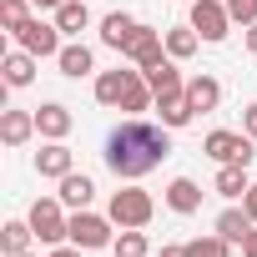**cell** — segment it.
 <instances>
[{
    "mask_svg": "<svg viewBox=\"0 0 257 257\" xmlns=\"http://www.w3.org/2000/svg\"><path fill=\"white\" fill-rule=\"evenodd\" d=\"M51 257H81V247H76V242H71V247L61 242V247H51Z\"/></svg>",
    "mask_w": 257,
    "mask_h": 257,
    "instance_id": "cell-32",
    "label": "cell"
},
{
    "mask_svg": "<svg viewBox=\"0 0 257 257\" xmlns=\"http://www.w3.org/2000/svg\"><path fill=\"white\" fill-rule=\"evenodd\" d=\"M147 76V86L157 91V96H177V91H187V81H182V71L172 66V56L162 61V66H152V71H142Z\"/></svg>",
    "mask_w": 257,
    "mask_h": 257,
    "instance_id": "cell-19",
    "label": "cell"
},
{
    "mask_svg": "<svg viewBox=\"0 0 257 257\" xmlns=\"http://www.w3.org/2000/svg\"><path fill=\"white\" fill-rule=\"evenodd\" d=\"M56 26H61V36H81V31L91 26L86 0H66V6H56Z\"/></svg>",
    "mask_w": 257,
    "mask_h": 257,
    "instance_id": "cell-24",
    "label": "cell"
},
{
    "mask_svg": "<svg viewBox=\"0 0 257 257\" xmlns=\"http://www.w3.org/2000/svg\"><path fill=\"white\" fill-rule=\"evenodd\" d=\"M252 227H257V222H252V212H247V207H227V212L217 217V232H222L227 242H247V237H252Z\"/></svg>",
    "mask_w": 257,
    "mask_h": 257,
    "instance_id": "cell-21",
    "label": "cell"
},
{
    "mask_svg": "<svg viewBox=\"0 0 257 257\" xmlns=\"http://www.w3.org/2000/svg\"><path fill=\"white\" fill-rule=\"evenodd\" d=\"M172 152V137L167 126H152V121H121L116 132L106 137V167L121 177V182H137L147 177L152 167H162V157Z\"/></svg>",
    "mask_w": 257,
    "mask_h": 257,
    "instance_id": "cell-1",
    "label": "cell"
},
{
    "mask_svg": "<svg viewBox=\"0 0 257 257\" xmlns=\"http://www.w3.org/2000/svg\"><path fill=\"white\" fill-rule=\"evenodd\" d=\"M71 242H76L81 252H101V247H111V242H116L111 217H96V212H71Z\"/></svg>",
    "mask_w": 257,
    "mask_h": 257,
    "instance_id": "cell-6",
    "label": "cell"
},
{
    "mask_svg": "<svg viewBox=\"0 0 257 257\" xmlns=\"http://www.w3.org/2000/svg\"><path fill=\"white\" fill-rule=\"evenodd\" d=\"M242 132H247V137H252V142H257V101H252V106H247V111H242Z\"/></svg>",
    "mask_w": 257,
    "mask_h": 257,
    "instance_id": "cell-30",
    "label": "cell"
},
{
    "mask_svg": "<svg viewBox=\"0 0 257 257\" xmlns=\"http://www.w3.org/2000/svg\"><path fill=\"white\" fill-rule=\"evenodd\" d=\"M157 111H162V126L167 132H182V126H192V101H187V91H177V96H157Z\"/></svg>",
    "mask_w": 257,
    "mask_h": 257,
    "instance_id": "cell-15",
    "label": "cell"
},
{
    "mask_svg": "<svg viewBox=\"0 0 257 257\" xmlns=\"http://www.w3.org/2000/svg\"><path fill=\"white\" fill-rule=\"evenodd\" d=\"M16 46L21 51H31V56H61V26L56 21H26L21 31H16Z\"/></svg>",
    "mask_w": 257,
    "mask_h": 257,
    "instance_id": "cell-7",
    "label": "cell"
},
{
    "mask_svg": "<svg viewBox=\"0 0 257 257\" xmlns=\"http://www.w3.org/2000/svg\"><path fill=\"white\" fill-rule=\"evenodd\" d=\"M192 31L202 36V41H227V31H232V11H227V0H192Z\"/></svg>",
    "mask_w": 257,
    "mask_h": 257,
    "instance_id": "cell-5",
    "label": "cell"
},
{
    "mask_svg": "<svg viewBox=\"0 0 257 257\" xmlns=\"http://www.w3.org/2000/svg\"><path fill=\"white\" fill-rule=\"evenodd\" d=\"M152 212H157L152 192H142V187L132 182V187H121V192L111 197V212H106V217H111L116 227H147V222H152Z\"/></svg>",
    "mask_w": 257,
    "mask_h": 257,
    "instance_id": "cell-3",
    "label": "cell"
},
{
    "mask_svg": "<svg viewBox=\"0 0 257 257\" xmlns=\"http://www.w3.org/2000/svg\"><path fill=\"white\" fill-rule=\"evenodd\" d=\"M36 11H56V6H66V0H31Z\"/></svg>",
    "mask_w": 257,
    "mask_h": 257,
    "instance_id": "cell-36",
    "label": "cell"
},
{
    "mask_svg": "<svg viewBox=\"0 0 257 257\" xmlns=\"http://www.w3.org/2000/svg\"><path fill=\"white\" fill-rule=\"evenodd\" d=\"M137 86H142V71H121V66H116V71H101V76H96V101L121 111L126 96H132Z\"/></svg>",
    "mask_w": 257,
    "mask_h": 257,
    "instance_id": "cell-8",
    "label": "cell"
},
{
    "mask_svg": "<svg viewBox=\"0 0 257 257\" xmlns=\"http://www.w3.org/2000/svg\"><path fill=\"white\" fill-rule=\"evenodd\" d=\"M56 66H61V76H71V81H81V76H91L96 71V56H91V46H61V56H56Z\"/></svg>",
    "mask_w": 257,
    "mask_h": 257,
    "instance_id": "cell-17",
    "label": "cell"
},
{
    "mask_svg": "<svg viewBox=\"0 0 257 257\" xmlns=\"http://www.w3.org/2000/svg\"><path fill=\"white\" fill-rule=\"evenodd\" d=\"M36 132H41L46 142H66V132H71V111H66L61 101L36 106Z\"/></svg>",
    "mask_w": 257,
    "mask_h": 257,
    "instance_id": "cell-10",
    "label": "cell"
},
{
    "mask_svg": "<svg viewBox=\"0 0 257 257\" xmlns=\"http://www.w3.org/2000/svg\"><path fill=\"white\" fill-rule=\"evenodd\" d=\"M197 41H202V36H197L192 26H172V31H167V56H172V61H187V56H197Z\"/></svg>",
    "mask_w": 257,
    "mask_h": 257,
    "instance_id": "cell-25",
    "label": "cell"
},
{
    "mask_svg": "<svg viewBox=\"0 0 257 257\" xmlns=\"http://www.w3.org/2000/svg\"><path fill=\"white\" fill-rule=\"evenodd\" d=\"M227 11H232V21L252 26V21H257V0H227Z\"/></svg>",
    "mask_w": 257,
    "mask_h": 257,
    "instance_id": "cell-29",
    "label": "cell"
},
{
    "mask_svg": "<svg viewBox=\"0 0 257 257\" xmlns=\"http://www.w3.org/2000/svg\"><path fill=\"white\" fill-rule=\"evenodd\" d=\"M31 242H36V227L31 222H6V227H0V252H6V257L31 252Z\"/></svg>",
    "mask_w": 257,
    "mask_h": 257,
    "instance_id": "cell-22",
    "label": "cell"
},
{
    "mask_svg": "<svg viewBox=\"0 0 257 257\" xmlns=\"http://www.w3.org/2000/svg\"><path fill=\"white\" fill-rule=\"evenodd\" d=\"M242 207H247V212H252V222H257V182L247 187V197H242Z\"/></svg>",
    "mask_w": 257,
    "mask_h": 257,
    "instance_id": "cell-31",
    "label": "cell"
},
{
    "mask_svg": "<svg viewBox=\"0 0 257 257\" xmlns=\"http://www.w3.org/2000/svg\"><path fill=\"white\" fill-rule=\"evenodd\" d=\"M71 162H76V157H71V147H66V142H46V147L36 152V172H41V177H56V182H61L66 172H76Z\"/></svg>",
    "mask_w": 257,
    "mask_h": 257,
    "instance_id": "cell-11",
    "label": "cell"
},
{
    "mask_svg": "<svg viewBox=\"0 0 257 257\" xmlns=\"http://www.w3.org/2000/svg\"><path fill=\"white\" fill-rule=\"evenodd\" d=\"M21 257H41V252H21Z\"/></svg>",
    "mask_w": 257,
    "mask_h": 257,
    "instance_id": "cell-37",
    "label": "cell"
},
{
    "mask_svg": "<svg viewBox=\"0 0 257 257\" xmlns=\"http://www.w3.org/2000/svg\"><path fill=\"white\" fill-rule=\"evenodd\" d=\"M66 207H76V212H86L91 207V197H96V182L86 177V172H66L61 177V192H56Z\"/></svg>",
    "mask_w": 257,
    "mask_h": 257,
    "instance_id": "cell-13",
    "label": "cell"
},
{
    "mask_svg": "<svg viewBox=\"0 0 257 257\" xmlns=\"http://www.w3.org/2000/svg\"><path fill=\"white\" fill-rule=\"evenodd\" d=\"M36 61H41V56H31V51H11L6 61H0V71H6V86H16V91L31 86V81H36Z\"/></svg>",
    "mask_w": 257,
    "mask_h": 257,
    "instance_id": "cell-18",
    "label": "cell"
},
{
    "mask_svg": "<svg viewBox=\"0 0 257 257\" xmlns=\"http://www.w3.org/2000/svg\"><path fill=\"white\" fill-rule=\"evenodd\" d=\"M26 222L36 227V242H46V247L71 242V217H66V202H61V197H41Z\"/></svg>",
    "mask_w": 257,
    "mask_h": 257,
    "instance_id": "cell-2",
    "label": "cell"
},
{
    "mask_svg": "<svg viewBox=\"0 0 257 257\" xmlns=\"http://www.w3.org/2000/svg\"><path fill=\"white\" fill-rule=\"evenodd\" d=\"M132 36H137V21L126 16V11H111V16L101 21V46H111V51H121V56H126V46H132Z\"/></svg>",
    "mask_w": 257,
    "mask_h": 257,
    "instance_id": "cell-12",
    "label": "cell"
},
{
    "mask_svg": "<svg viewBox=\"0 0 257 257\" xmlns=\"http://www.w3.org/2000/svg\"><path fill=\"white\" fill-rule=\"evenodd\" d=\"M247 167H237V162H222V172H217V197H227V202H237V197H247Z\"/></svg>",
    "mask_w": 257,
    "mask_h": 257,
    "instance_id": "cell-23",
    "label": "cell"
},
{
    "mask_svg": "<svg viewBox=\"0 0 257 257\" xmlns=\"http://www.w3.org/2000/svg\"><path fill=\"white\" fill-rule=\"evenodd\" d=\"M187 252H192V257H232V242H227L222 232H212V237H192Z\"/></svg>",
    "mask_w": 257,
    "mask_h": 257,
    "instance_id": "cell-27",
    "label": "cell"
},
{
    "mask_svg": "<svg viewBox=\"0 0 257 257\" xmlns=\"http://www.w3.org/2000/svg\"><path fill=\"white\" fill-rule=\"evenodd\" d=\"M242 257H257V227H252V237L242 242Z\"/></svg>",
    "mask_w": 257,
    "mask_h": 257,
    "instance_id": "cell-33",
    "label": "cell"
},
{
    "mask_svg": "<svg viewBox=\"0 0 257 257\" xmlns=\"http://www.w3.org/2000/svg\"><path fill=\"white\" fill-rule=\"evenodd\" d=\"M157 257H192V252H187V247H162Z\"/></svg>",
    "mask_w": 257,
    "mask_h": 257,
    "instance_id": "cell-34",
    "label": "cell"
},
{
    "mask_svg": "<svg viewBox=\"0 0 257 257\" xmlns=\"http://www.w3.org/2000/svg\"><path fill=\"white\" fill-rule=\"evenodd\" d=\"M0 137H6V147H26L36 137V111H6L0 116Z\"/></svg>",
    "mask_w": 257,
    "mask_h": 257,
    "instance_id": "cell-16",
    "label": "cell"
},
{
    "mask_svg": "<svg viewBox=\"0 0 257 257\" xmlns=\"http://www.w3.org/2000/svg\"><path fill=\"white\" fill-rule=\"evenodd\" d=\"M126 61H137L142 71L162 66V61H167V41H162V31H152V26H137L132 46H126Z\"/></svg>",
    "mask_w": 257,
    "mask_h": 257,
    "instance_id": "cell-9",
    "label": "cell"
},
{
    "mask_svg": "<svg viewBox=\"0 0 257 257\" xmlns=\"http://www.w3.org/2000/svg\"><path fill=\"white\" fill-rule=\"evenodd\" d=\"M167 207H172L177 217H192V212L202 207V187H197L192 177H172V187H167Z\"/></svg>",
    "mask_w": 257,
    "mask_h": 257,
    "instance_id": "cell-14",
    "label": "cell"
},
{
    "mask_svg": "<svg viewBox=\"0 0 257 257\" xmlns=\"http://www.w3.org/2000/svg\"><path fill=\"white\" fill-rule=\"evenodd\" d=\"M187 101H192V111H217L222 106V86L212 76H192L187 81Z\"/></svg>",
    "mask_w": 257,
    "mask_h": 257,
    "instance_id": "cell-20",
    "label": "cell"
},
{
    "mask_svg": "<svg viewBox=\"0 0 257 257\" xmlns=\"http://www.w3.org/2000/svg\"><path fill=\"white\" fill-rule=\"evenodd\" d=\"M111 247H116V257H152V242H147L142 227H121V237Z\"/></svg>",
    "mask_w": 257,
    "mask_h": 257,
    "instance_id": "cell-26",
    "label": "cell"
},
{
    "mask_svg": "<svg viewBox=\"0 0 257 257\" xmlns=\"http://www.w3.org/2000/svg\"><path fill=\"white\" fill-rule=\"evenodd\" d=\"M202 152H207L212 162H237V167H252V157H257V142H252L247 132H207Z\"/></svg>",
    "mask_w": 257,
    "mask_h": 257,
    "instance_id": "cell-4",
    "label": "cell"
},
{
    "mask_svg": "<svg viewBox=\"0 0 257 257\" xmlns=\"http://www.w3.org/2000/svg\"><path fill=\"white\" fill-rule=\"evenodd\" d=\"M247 51H252V56H257V21H252V26H247Z\"/></svg>",
    "mask_w": 257,
    "mask_h": 257,
    "instance_id": "cell-35",
    "label": "cell"
},
{
    "mask_svg": "<svg viewBox=\"0 0 257 257\" xmlns=\"http://www.w3.org/2000/svg\"><path fill=\"white\" fill-rule=\"evenodd\" d=\"M26 21H31V0H0V26H6L11 36H16Z\"/></svg>",
    "mask_w": 257,
    "mask_h": 257,
    "instance_id": "cell-28",
    "label": "cell"
}]
</instances>
